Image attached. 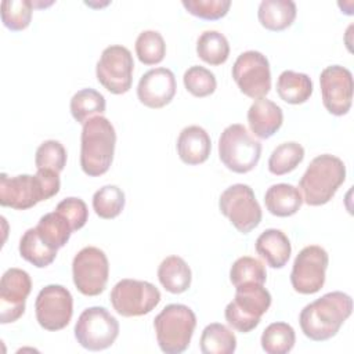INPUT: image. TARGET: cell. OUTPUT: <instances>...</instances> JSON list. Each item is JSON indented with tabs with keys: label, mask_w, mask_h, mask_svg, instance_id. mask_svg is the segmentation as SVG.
I'll return each instance as SVG.
<instances>
[{
	"label": "cell",
	"mask_w": 354,
	"mask_h": 354,
	"mask_svg": "<svg viewBox=\"0 0 354 354\" xmlns=\"http://www.w3.org/2000/svg\"><path fill=\"white\" fill-rule=\"evenodd\" d=\"M353 313L350 295L335 290L304 306L299 324L304 336L314 342H324L337 335L340 326Z\"/></svg>",
	"instance_id": "obj_1"
},
{
	"label": "cell",
	"mask_w": 354,
	"mask_h": 354,
	"mask_svg": "<svg viewBox=\"0 0 354 354\" xmlns=\"http://www.w3.org/2000/svg\"><path fill=\"white\" fill-rule=\"evenodd\" d=\"M248 123L257 138L267 140L281 129L283 123V112L274 101L259 98L249 106Z\"/></svg>",
	"instance_id": "obj_19"
},
{
	"label": "cell",
	"mask_w": 354,
	"mask_h": 354,
	"mask_svg": "<svg viewBox=\"0 0 354 354\" xmlns=\"http://www.w3.org/2000/svg\"><path fill=\"white\" fill-rule=\"evenodd\" d=\"M113 310L122 317L149 314L160 301L159 289L148 281L120 279L109 295Z\"/></svg>",
	"instance_id": "obj_10"
},
{
	"label": "cell",
	"mask_w": 354,
	"mask_h": 354,
	"mask_svg": "<svg viewBox=\"0 0 354 354\" xmlns=\"http://www.w3.org/2000/svg\"><path fill=\"white\" fill-rule=\"evenodd\" d=\"M267 279V271L264 264L250 256H242L236 259L230 270V281L236 288L243 283H261Z\"/></svg>",
	"instance_id": "obj_34"
},
{
	"label": "cell",
	"mask_w": 354,
	"mask_h": 354,
	"mask_svg": "<svg viewBox=\"0 0 354 354\" xmlns=\"http://www.w3.org/2000/svg\"><path fill=\"white\" fill-rule=\"evenodd\" d=\"M271 306V295L261 283H243L235 288L232 301L225 306L224 317L232 329L253 330Z\"/></svg>",
	"instance_id": "obj_6"
},
{
	"label": "cell",
	"mask_w": 354,
	"mask_h": 354,
	"mask_svg": "<svg viewBox=\"0 0 354 354\" xmlns=\"http://www.w3.org/2000/svg\"><path fill=\"white\" fill-rule=\"evenodd\" d=\"M198 57L209 65H221L228 59L230 43L218 30H205L196 40Z\"/></svg>",
	"instance_id": "obj_29"
},
{
	"label": "cell",
	"mask_w": 354,
	"mask_h": 354,
	"mask_svg": "<svg viewBox=\"0 0 354 354\" xmlns=\"http://www.w3.org/2000/svg\"><path fill=\"white\" fill-rule=\"evenodd\" d=\"M72 277L82 295L98 296L102 293L109 277V263L104 250L95 246L80 249L72 261Z\"/></svg>",
	"instance_id": "obj_11"
},
{
	"label": "cell",
	"mask_w": 354,
	"mask_h": 354,
	"mask_svg": "<svg viewBox=\"0 0 354 354\" xmlns=\"http://www.w3.org/2000/svg\"><path fill=\"white\" fill-rule=\"evenodd\" d=\"M196 326L195 313L185 304H167L153 319L159 348L166 354H180L191 343Z\"/></svg>",
	"instance_id": "obj_5"
},
{
	"label": "cell",
	"mask_w": 354,
	"mask_h": 354,
	"mask_svg": "<svg viewBox=\"0 0 354 354\" xmlns=\"http://www.w3.org/2000/svg\"><path fill=\"white\" fill-rule=\"evenodd\" d=\"M313 82L308 75L295 71H283L277 80V93L288 104L299 105L310 100L313 94Z\"/></svg>",
	"instance_id": "obj_25"
},
{
	"label": "cell",
	"mask_w": 354,
	"mask_h": 354,
	"mask_svg": "<svg viewBox=\"0 0 354 354\" xmlns=\"http://www.w3.org/2000/svg\"><path fill=\"white\" fill-rule=\"evenodd\" d=\"M181 4L189 14L206 21L225 17L231 7L230 0H183Z\"/></svg>",
	"instance_id": "obj_39"
},
{
	"label": "cell",
	"mask_w": 354,
	"mask_h": 354,
	"mask_svg": "<svg viewBox=\"0 0 354 354\" xmlns=\"http://www.w3.org/2000/svg\"><path fill=\"white\" fill-rule=\"evenodd\" d=\"M176 76L169 68H153L145 72L137 84V97L148 108L159 109L171 102L176 95Z\"/></svg>",
	"instance_id": "obj_18"
},
{
	"label": "cell",
	"mask_w": 354,
	"mask_h": 354,
	"mask_svg": "<svg viewBox=\"0 0 354 354\" xmlns=\"http://www.w3.org/2000/svg\"><path fill=\"white\" fill-rule=\"evenodd\" d=\"M199 347L203 354H232L236 350V337L225 325L213 322L202 330Z\"/></svg>",
	"instance_id": "obj_27"
},
{
	"label": "cell",
	"mask_w": 354,
	"mask_h": 354,
	"mask_svg": "<svg viewBox=\"0 0 354 354\" xmlns=\"http://www.w3.org/2000/svg\"><path fill=\"white\" fill-rule=\"evenodd\" d=\"M133 71V55L127 47L120 44L104 48L95 65L98 83L112 94H124L131 88Z\"/></svg>",
	"instance_id": "obj_12"
},
{
	"label": "cell",
	"mask_w": 354,
	"mask_h": 354,
	"mask_svg": "<svg viewBox=\"0 0 354 354\" xmlns=\"http://www.w3.org/2000/svg\"><path fill=\"white\" fill-rule=\"evenodd\" d=\"M35 228L40 239L54 250L64 248L73 232L69 221L57 210L41 216Z\"/></svg>",
	"instance_id": "obj_26"
},
{
	"label": "cell",
	"mask_w": 354,
	"mask_h": 354,
	"mask_svg": "<svg viewBox=\"0 0 354 354\" xmlns=\"http://www.w3.org/2000/svg\"><path fill=\"white\" fill-rule=\"evenodd\" d=\"M136 54L144 65H156L166 55V43L158 30H142L136 39Z\"/></svg>",
	"instance_id": "obj_35"
},
{
	"label": "cell",
	"mask_w": 354,
	"mask_h": 354,
	"mask_svg": "<svg viewBox=\"0 0 354 354\" xmlns=\"http://www.w3.org/2000/svg\"><path fill=\"white\" fill-rule=\"evenodd\" d=\"M66 165V149L57 140L43 141L35 153V166L37 170L46 169L61 173Z\"/></svg>",
	"instance_id": "obj_38"
},
{
	"label": "cell",
	"mask_w": 354,
	"mask_h": 354,
	"mask_svg": "<svg viewBox=\"0 0 354 354\" xmlns=\"http://www.w3.org/2000/svg\"><path fill=\"white\" fill-rule=\"evenodd\" d=\"M106 102L104 95L94 88H82L71 98L69 109L77 123L84 124L88 119L105 112Z\"/></svg>",
	"instance_id": "obj_28"
},
{
	"label": "cell",
	"mask_w": 354,
	"mask_h": 354,
	"mask_svg": "<svg viewBox=\"0 0 354 354\" xmlns=\"http://www.w3.org/2000/svg\"><path fill=\"white\" fill-rule=\"evenodd\" d=\"M33 1L30 0H3L1 1V21L10 30H24L29 26L33 11Z\"/></svg>",
	"instance_id": "obj_36"
},
{
	"label": "cell",
	"mask_w": 354,
	"mask_h": 354,
	"mask_svg": "<svg viewBox=\"0 0 354 354\" xmlns=\"http://www.w3.org/2000/svg\"><path fill=\"white\" fill-rule=\"evenodd\" d=\"M329 264L328 252L318 245L303 248L296 256L290 272V283L300 295H314L325 283Z\"/></svg>",
	"instance_id": "obj_14"
},
{
	"label": "cell",
	"mask_w": 354,
	"mask_h": 354,
	"mask_svg": "<svg viewBox=\"0 0 354 354\" xmlns=\"http://www.w3.org/2000/svg\"><path fill=\"white\" fill-rule=\"evenodd\" d=\"M116 131L105 116L88 119L80 134V167L90 177L105 174L113 160Z\"/></svg>",
	"instance_id": "obj_3"
},
{
	"label": "cell",
	"mask_w": 354,
	"mask_h": 354,
	"mask_svg": "<svg viewBox=\"0 0 354 354\" xmlns=\"http://www.w3.org/2000/svg\"><path fill=\"white\" fill-rule=\"evenodd\" d=\"M260 343L267 354H288L296 343V333L286 322H272L263 330Z\"/></svg>",
	"instance_id": "obj_31"
},
{
	"label": "cell",
	"mask_w": 354,
	"mask_h": 354,
	"mask_svg": "<svg viewBox=\"0 0 354 354\" xmlns=\"http://www.w3.org/2000/svg\"><path fill=\"white\" fill-rule=\"evenodd\" d=\"M296 12V4L292 0H263L257 10V18L263 28L279 32L293 24Z\"/></svg>",
	"instance_id": "obj_24"
},
{
	"label": "cell",
	"mask_w": 354,
	"mask_h": 354,
	"mask_svg": "<svg viewBox=\"0 0 354 354\" xmlns=\"http://www.w3.org/2000/svg\"><path fill=\"white\" fill-rule=\"evenodd\" d=\"M35 314L39 325L50 332L64 329L73 315V297L62 285L44 286L35 300Z\"/></svg>",
	"instance_id": "obj_15"
},
{
	"label": "cell",
	"mask_w": 354,
	"mask_h": 354,
	"mask_svg": "<svg viewBox=\"0 0 354 354\" xmlns=\"http://www.w3.org/2000/svg\"><path fill=\"white\" fill-rule=\"evenodd\" d=\"M256 252L271 268H282L289 261L292 246L283 231L268 228L257 236Z\"/></svg>",
	"instance_id": "obj_21"
},
{
	"label": "cell",
	"mask_w": 354,
	"mask_h": 354,
	"mask_svg": "<svg viewBox=\"0 0 354 354\" xmlns=\"http://www.w3.org/2000/svg\"><path fill=\"white\" fill-rule=\"evenodd\" d=\"M322 104L335 116L346 115L353 104V73L342 65H329L319 75Z\"/></svg>",
	"instance_id": "obj_16"
},
{
	"label": "cell",
	"mask_w": 354,
	"mask_h": 354,
	"mask_svg": "<svg viewBox=\"0 0 354 354\" xmlns=\"http://www.w3.org/2000/svg\"><path fill=\"white\" fill-rule=\"evenodd\" d=\"M266 209L277 217H289L296 214L301 205L303 196L297 187L286 183L271 185L264 195Z\"/></svg>",
	"instance_id": "obj_22"
},
{
	"label": "cell",
	"mask_w": 354,
	"mask_h": 354,
	"mask_svg": "<svg viewBox=\"0 0 354 354\" xmlns=\"http://www.w3.org/2000/svg\"><path fill=\"white\" fill-rule=\"evenodd\" d=\"M124 192L118 185H104L93 195V209L104 220L118 217L124 209Z\"/></svg>",
	"instance_id": "obj_33"
},
{
	"label": "cell",
	"mask_w": 354,
	"mask_h": 354,
	"mask_svg": "<svg viewBox=\"0 0 354 354\" xmlns=\"http://www.w3.org/2000/svg\"><path fill=\"white\" fill-rule=\"evenodd\" d=\"M57 252L58 250L48 248L40 239L36 228L26 230L19 241L21 257L37 268H44V267L50 266L55 260Z\"/></svg>",
	"instance_id": "obj_30"
},
{
	"label": "cell",
	"mask_w": 354,
	"mask_h": 354,
	"mask_svg": "<svg viewBox=\"0 0 354 354\" xmlns=\"http://www.w3.org/2000/svg\"><path fill=\"white\" fill-rule=\"evenodd\" d=\"M218 207L230 223L242 234H249L261 221V207L248 184H234L225 188L218 199Z\"/></svg>",
	"instance_id": "obj_9"
},
{
	"label": "cell",
	"mask_w": 354,
	"mask_h": 354,
	"mask_svg": "<svg viewBox=\"0 0 354 354\" xmlns=\"http://www.w3.org/2000/svg\"><path fill=\"white\" fill-rule=\"evenodd\" d=\"M184 86L194 97L203 98L216 91L217 80L213 72L201 65L189 66L183 76Z\"/></svg>",
	"instance_id": "obj_37"
},
{
	"label": "cell",
	"mask_w": 354,
	"mask_h": 354,
	"mask_svg": "<svg viewBox=\"0 0 354 354\" xmlns=\"http://www.w3.org/2000/svg\"><path fill=\"white\" fill-rule=\"evenodd\" d=\"M304 159V148L296 141L279 144L268 158V170L275 176L293 171Z\"/></svg>",
	"instance_id": "obj_32"
},
{
	"label": "cell",
	"mask_w": 354,
	"mask_h": 354,
	"mask_svg": "<svg viewBox=\"0 0 354 354\" xmlns=\"http://www.w3.org/2000/svg\"><path fill=\"white\" fill-rule=\"evenodd\" d=\"M55 210L69 221L73 231L83 228L88 220V209L86 202L76 196H69L62 199L57 205Z\"/></svg>",
	"instance_id": "obj_40"
},
{
	"label": "cell",
	"mask_w": 354,
	"mask_h": 354,
	"mask_svg": "<svg viewBox=\"0 0 354 354\" xmlns=\"http://www.w3.org/2000/svg\"><path fill=\"white\" fill-rule=\"evenodd\" d=\"M232 79L246 97L264 98L271 88V71L268 58L256 50H248L238 55L232 65Z\"/></svg>",
	"instance_id": "obj_13"
},
{
	"label": "cell",
	"mask_w": 354,
	"mask_h": 354,
	"mask_svg": "<svg viewBox=\"0 0 354 354\" xmlns=\"http://www.w3.org/2000/svg\"><path fill=\"white\" fill-rule=\"evenodd\" d=\"M61 188L59 174L53 170L40 169L35 176L19 174L8 177L0 174V205L15 210H26L41 201L58 194Z\"/></svg>",
	"instance_id": "obj_2"
},
{
	"label": "cell",
	"mask_w": 354,
	"mask_h": 354,
	"mask_svg": "<svg viewBox=\"0 0 354 354\" xmlns=\"http://www.w3.org/2000/svg\"><path fill=\"white\" fill-rule=\"evenodd\" d=\"M73 332L83 348L101 351L115 343L119 335V322L105 307L94 306L82 311Z\"/></svg>",
	"instance_id": "obj_8"
},
{
	"label": "cell",
	"mask_w": 354,
	"mask_h": 354,
	"mask_svg": "<svg viewBox=\"0 0 354 354\" xmlns=\"http://www.w3.org/2000/svg\"><path fill=\"white\" fill-rule=\"evenodd\" d=\"M32 290L29 274L21 268H8L0 279V322L18 321L25 313V303Z\"/></svg>",
	"instance_id": "obj_17"
},
{
	"label": "cell",
	"mask_w": 354,
	"mask_h": 354,
	"mask_svg": "<svg viewBox=\"0 0 354 354\" xmlns=\"http://www.w3.org/2000/svg\"><path fill=\"white\" fill-rule=\"evenodd\" d=\"M218 156L223 165L239 174L256 167L261 156V144L241 123L227 126L218 138Z\"/></svg>",
	"instance_id": "obj_7"
},
{
	"label": "cell",
	"mask_w": 354,
	"mask_h": 354,
	"mask_svg": "<svg viewBox=\"0 0 354 354\" xmlns=\"http://www.w3.org/2000/svg\"><path fill=\"white\" fill-rule=\"evenodd\" d=\"M346 180L344 162L330 153L315 156L299 181L303 202L308 206L328 203Z\"/></svg>",
	"instance_id": "obj_4"
},
{
	"label": "cell",
	"mask_w": 354,
	"mask_h": 354,
	"mask_svg": "<svg viewBox=\"0 0 354 354\" xmlns=\"http://www.w3.org/2000/svg\"><path fill=\"white\" fill-rule=\"evenodd\" d=\"M158 279L167 292L180 295L191 286L192 272L183 257L167 256L158 267Z\"/></svg>",
	"instance_id": "obj_23"
},
{
	"label": "cell",
	"mask_w": 354,
	"mask_h": 354,
	"mask_svg": "<svg viewBox=\"0 0 354 354\" xmlns=\"http://www.w3.org/2000/svg\"><path fill=\"white\" fill-rule=\"evenodd\" d=\"M177 153L189 166H196L207 160L212 151L209 133L196 124L184 127L177 138Z\"/></svg>",
	"instance_id": "obj_20"
}]
</instances>
